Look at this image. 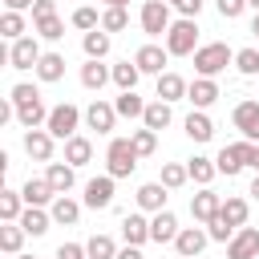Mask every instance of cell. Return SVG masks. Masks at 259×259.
Returning <instances> with one entry per match:
<instances>
[{
	"label": "cell",
	"mask_w": 259,
	"mask_h": 259,
	"mask_svg": "<svg viewBox=\"0 0 259 259\" xmlns=\"http://www.w3.org/2000/svg\"><path fill=\"white\" fill-rule=\"evenodd\" d=\"M12 259H36V255H12Z\"/></svg>",
	"instance_id": "obj_58"
},
{
	"label": "cell",
	"mask_w": 259,
	"mask_h": 259,
	"mask_svg": "<svg viewBox=\"0 0 259 259\" xmlns=\"http://www.w3.org/2000/svg\"><path fill=\"white\" fill-rule=\"evenodd\" d=\"M85 125H89V130H97V134H113V125H117V109H113L109 101L93 97V101H89V109H85Z\"/></svg>",
	"instance_id": "obj_10"
},
{
	"label": "cell",
	"mask_w": 259,
	"mask_h": 259,
	"mask_svg": "<svg viewBox=\"0 0 259 259\" xmlns=\"http://www.w3.org/2000/svg\"><path fill=\"white\" fill-rule=\"evenodd\" d=\"M219 4V16L223 20H235V16H243V8H247V0H214Z\"/></svg>",
	"instance_id": "obj_47"
},
{
	"label": "cell",
	"mask_w": 259,
	"mask_h": 259,
	"mask_svg": "<svg viewBox=\"0 0 259 259\" xmlns=\"http://www.w3.org/2000/svg\"><path fill=\"white\" fill-rule=\"evenodd\" d=\"M219 97H223V93H219V81H214V77H194L190 89H186V101H190L194 109H210Z\"/></svg>",
	"instance_id": "obj_12"
},
{
	"label": "cell",
	"mask_w": 259,
	"mask_h": 259,
	"mask_svg": "<svg viewBox=\"0 0 259 259\" xmlns=\"http://www.w3.org/2000/svg\"><path fill=\"white\" fill-rule=\"evenodd\" d=\"M105 81H113V65H101V61H85V65H81V85H85V89L97 93Z\"/></svg>",
	"instance_id": "obj_24"
},
{
	"label": "cell",
	"mask_w": 259,
	"mask_h": 259,
	"mask_svg": "<svg viewBox=\"0 0 259 259\" xmlns=\"http://www.w3.org/2000/svg\"><path fill=\"white\" fill-rule=\"evenodd\" d=\"M57 259H89V251H85V243H61Z\"/></svg>",
	"instance_id": "obj_48"
},
{
	"label": "cell",
	"mask_w": 259,
	"mask_h": 259,
	"mask_svg": "<svg viewBox=\"0 0 259 259\" xmlns=\"http://www.w3.org/2000/svg\"><path fill=\"white\" fill-rule=\"evenodd\" d=\"M101 4H105V8H125L130 0H101Z\"/></svg>",
	"instance_id": "obj_54"
},
{
	"label": "cell",
	"mask_w": 259,
	"mask_h": 259,
	"mask_svg": "<svg viewBox=\"0 0 259 259\" xmlns=\"http://www.w3.org/2000/svg\"><path fill=\"white\" fill-rule=\"evenodd\" d=\"M166 190H178V186H186L190 182V170L182 166V162H162V178H158Z\"/></svg>",
	"instance_id": "obj_37"
},
{
	"label": "cell",
	"mask_w": 259,
	"mask_h": 259,
	"mask_svg": "<svg viewBox=\"0 0 259 259\" xmlns=\"http://www.w3.org/2000/svg\"><path fill=\"white\" fill-rule=\"evenodd\" d=\"M202 45H198V20H190V16H178L174 24H170V32H166V53L170 57H194Z\"/></svg>",
	"instance_id": "obj_1"
},
{
	"label": "cell",
	"mask_w": 259,
	"mask_h": 259,
	"mask_svg": "<svg viewBox=\"0 0 259 259\" xmlns=\"http://www.w3.org/2000/svg\"><path fill=\"white\" fill-rule=\"evenodd\" d=\"M36 77L49 81V85L61 81V77H65V57H61V53H45V57L36 61Z\"/></svg>",
	"instance_id": "obj_32"
},
{
	"label": "cell",
	"mask_w": 259,
	"mask_h": 259,
	"mask_svg": "<svg viewBox=\"0 0 259 259\" xmlns=\"http://www.w3.org/2000/svg\"><path fill=\"white\" fill-rule=\"evenodd\" d=\"M138 77H142V69L134 65V61H117L113 65V85L125 93V89H138Z\"/></svg>",
	"instance_id": "obj_36"
},
{
	"label": "cell",
	"mask_w": 259,
	"mask_h": 259,
	"mask_svg": "<svg viewBox=\"0 0 259 259\" xmlns=\"http://www.w3.org/2000/svg\"><path fill=\"white\" fill-rule=\"evenodd\" d=\"M206 235H210L214 243H231V239H235V227H227L223 219H210V223H206Z\"/></svg>",
	"instance_id": "obj_46"
},
{
	"label": "cell",
	"mask_w": 259,
	"mask_h": 259,
	"mask_svg": "<svg viewBox=\"0 0 259 259\" xmlns=\"http://www.w3.org/2000/svg\"><path fill=\"white\" fill-rule=\"evenodd\" d=\"M182 130H186L190 142H210L214 138V121L206 117V109H190V117L182 121Z\"/></svg>",
	"instance_id": "obj_21"
},
{
	"label": "cell",
	"mask_w": 259,
	"mask_h": 259,
	"mask_svg": "<svg viewBox=\"0 0 259 259\" xmlns=\"http://www.w3.org/2000/svg\"><path fill=\"white\" fill-rule=\"evenodd\" d=\"M73 28H81V32H93V28H101V16H97V8L81 4V8L73 12Z\"/></svg>",
	"instance_id": "obj_41"
},
{
	"label": "cell",
	"mask_w": 259,
	"mask_h": 259,
	"mask_svg": "<svg viewBox=\"0 0 259 259\" xmlns=\"http://www.w3.org/2000/svg\"><path fill=\"white\" fill-rule=\"evenodd\" d=\"M20 227H24L28 235H45V231L53 227V214H49L45 206H24V214H20Z\"/></svg>",
	"instance_id": "obj_31"
},
{
	"label": "cell",
	"mask_w": 259,
	"mask_h": 259,
	"mask_svg": "<svg viewBox=\"0 0 259 259\" xmlns=\"http://www.w3.org/2000/svg\"><path fill=\"white\" fill-rule=\"evenodd\" d=\"M231 121H235V130H239L247 142L259 146V101H239L235 113H231Z\"/></svg>",
	"instance_id": "obj_8"
},
{
	"label": "cell",
	"mask_w": 259,
	"mask_h": 259,
	"mask_svg": "<svg viewBox=\"0 0 259 259\" xmlns=\"http://www.w3.org/2000/svg\"><path fill=\"white\" fill-rule=\"evenodd\" d=\"M166 57H170V53H166L162 45H142V49L134 53V65H138L142 73H154V77H162V73H166Z\"/></svg>",
	"instance_id": "obj_15"
},
{
	"label": "cell",
	"mask_w": 259,
	"mask_h": 259,
	"mask_svg": "<svg viewBox=\"0 0 259 259\" xmlns=\"http://www.w3.org/2000/svg\"><path fill=\"white\" fill-rule=\"evenodd\" d=\"M24 194L20 190H0V219L4 223H20V214H24Z\"/></svg>",
	"instance_id": "obj_30"
},
{
	"label": "cell",
	"mask_w": 259,
	"mask_h": 259,
	"mask_svg": "<svg viewBox=\"0 0 259 259\" xmlns=\"http://www.w3.org/2000/svg\"><path fill=\"white\" fill-rule=\"evenodd\" d=\"M20 194H24L28 206H53V202H57V190L49 186V178H28V182L20 186Z\"/></svg>",
	"instance_id": "obj_18"
},
{
	"label": "cell",
	"mask_w": 259,
	"mask_h": 259,
	"mask_svg": "<svg viewBox=\"0 0 259 259\" xmlns=\"http://www.w3.org/2000/svg\"><path fill=\"white\" fill-rule=\"evenodd\" d=\"M170 121H174L170 101H150V105H146V113H142V125H146V130H154V134H158V130H166Z\"/></svg>",
	"instance_id": "obj_27"
},
{
	"label": "cell",
	"mask_w": 259,
	"mask_h": 259,
	"mask_svg": "<svg viewBox=\"0 0 259 259\" xmlns=\"http://www.w3.org/2000/svg\"><path fill=\"white\" fill-rule=\"evenodd\" d=\"M89 158H93V142H89V138L77 134V138L65 142V162H69L73 170H77V166H89Z\"/></svg>",
	"instance_id": "obj_28"
},
{
	"label": "cell",
	"mask_w": 259,
	"mask_h": 259,
	"mask_svg": "<svg viewBox=\"0 0 259 259\" xmlns=\"http://www.w3.org/2000/svg\"><path fill=\"white\" fill-rule=\"evenodd\" d=\"M40 57H45V53H40L36 36H20V40H12V49H8V65H12V69H36Z\"/></svg>",
	"instance_id": "obj_9"
},
{
	"label": "cell",
	"mask_w": 259,
	"mask_h": 259,
	"mask_svg": "<svg viewBox=\"0 0 259 259\" xmlns=\"http://www.w3.org/2000/svg\"><path fill=\"white\" fill-rule=\"evenodd\" d=\"M146 105L150 101H142L134 89H125V93H117V101H113V109H117V117H142L146 113Z\"/></svg>",
	"instance_id": "obj_35"
},
{
	"label": "cell",
	"mask_w": 259,
	"mask_h": 259,
	"mask_svg": "<svg viewBox=\"0 0 259 259\" xmlns=\"http://www.w3.org/2000/svg\"><path fill=\"white\" fill-rule=\"evenodd\" d=\"M0 32H4L8 40H20V36H24V16H20V12H4V16H0Z\"/></svg>",
	"instance_id": "obj_43"
},
{
	"label": "cell",
	"mask_w": 259,
	"mask_h": 259,
	"mask_svg": "<svg viewBox=\"0 0 259 259\" xmlns=\"http://www.w3.org/2000/svg\"><path fill=\"white\" fill-rule=\"evenodd\" d=\"M186 170H190V178H194L198 186H210V182H214V174H219L214 158H202V154H194V158L186 162Z\"/></svg>",
	"instance_id": "obj_33"
},
{
	"label": "cell",
	"mask_w": 259,
	"mask_h": 259,
	"mask_svg": "<svg viewBox=\"0 0 259 259\" xmlns=\"http://www.w3.org/2000/svg\"><path fill=\"white\" fill-rule=\"evenodd\" d=\"M251 194H255V198H259V174H255V182H251Z\"/></svg>",
	"instance_id": "obj_56"
},
{
	"label": "cell",
	"mask_w": 259,
	"mask_h": 259,
	"mask_svg": "<svg viewBox=\"0 0 259 259\" xmlns=\"http://www.w3.org/2000/svg\"><path fill=\"white\" fill-rule=\"evenodd\" d=\"M219 206H223V198H219L210 186H202L198 194H190V214H194V223H210V219H219Z\"/></svg>",
	"instance_id": "obj_13"
},
{
	"label": "cell",
	"mask_w": 259,
	"mask_h": 259,
	"mask_svg": "<svg viewBox=\"0 0 259 259\" xmlns=\"http://www.w3.org/2000/svg\"><path fill=\"white\" fill-rule=\"evenodd\" d=\"M81 109L73 105V101H61V105H53V113H49V134L57 138V142H69V138H77V125H81Z\"/></svg>",
	"instance_id": "obj_4"
},
{
	"label": "cell",
	"mask_w": 259,
	"mask_h": 259,
	"mask_svg": "<svg viewBox=\"0 0 259 259\" xmlns=\"http://www.w3.org/2000/svg\"><path fill=\"white\" fill-rule=\"evenodd\" d=\"M251 150H255V142H231V146H223L219 150V158H214V166H219V174H227V178H235L243 166H251Z\"/></svg>",
	"instance_id": "obj_5"
},
{
	"label": "cell",
	"mask_w": 259,
	"mask_h": 259,
	"mask_svg": "<svg viewBox=\"0 0 259 259\" xmlns=\"http://www.w3.org/2000/svg\"><path fill=\"white\" fill-rule=\"evenodd\" d=\"M36 36H45V40H61V36H65V24H61V16L36 20Z\"/></svg>",
	"instance_id": "obj_44"
},
{
	"label": "cell",
	"mask_w": 259,
	"mask_h": 259,
	"mask_svg": "<svg viewBox=\"0 0 259 259\" xmlns=\"http://www.w3.org/2000/svg\"><path fill=\"white\" fill-rule=\"evenodd\" d=\"M113 174H97V178H89L85 182V206L89 210H105V206H113Z\"/></svg>",
	"instance_id": "obj_7"
},
{
	"label": "cell",
	"mask_w": 259,
	"mask_h": 259,
	"mask_svg": "<svg viewBox=\"0 0 259 259\" xmlns=\"http://www.w3.org/2000/svg\"><path fill=\"white\" fill-rule=\"evenodd\" d=\"M49 16H57V0H36L32 4V20H49Z\"/></svg>",
	"instance_id": "obj_50"
},
{
	"label": "cell",
	"mask_w": 259,
	"mask_h": 259,
	"mask_svg": "<svg viewBox=\"0 0 259 259\" xmlns=\"http://www.w3.org/2000/svg\"><path fill=\"white\" fill-rule=\"evenodd\" d=\"M101 28H105V32L130 28V12H125V8H105V12H101Z\"/></svg>",
	"instance_id": "obj_42"
},
{
	"label": "cell",
	"mask_w": 259,
	"mask_h": 259,
	"mask_svg": "<svg viewBox=\"0 0 259 259\" xmlns=\"http://www.w3.org/2000/svg\"><path fill=\"white\" fill-rule=\"evenodd\" d=\"M166 186L162 182H146V186H138V206L142 210H150V214H158V210H166Z\"/></svg>",
	"instance_id": "obj_23"
},
{
	"label": "cell",
	"mask_w": 259,
	"mask_h": 259,
	"mask_svg": "<svg viewBox=\"0 0 259 259\" xmlns=\"http://www.w3.org/2000/svg\"><path fill=\"white\" fill-rule=\"evenodd\" d=\"M186 89H190V81L186 77H178V73H162L158 77V101H182L186 97Z\"/></svg>",
	"instance_id": "obj_22"
},
{
	"label": "cell",
	"mask_w": 259,
	"mask_h": 259,
	"mask_svg": "<svg viewBox=\"0 0 259 259\" xmlns=\"http://www.w3.org/2000/svg\"><path fill=\"white\" fill-rule=\"evenodd\" d=\"M247 8H255V12H259V0H247Z\"/></svg>",
	"instance_id": "obj_57"
},
{
	"label": "cell",
	"mask_w": 259,
	"mask_h": 259,
	"mask_svg": "<svg viewBox=\"0 0 259 259\" xmlns=\"http://www.w3.org/2000/svg\"><path fill=\"white\" fill-rule=\"evenodd\" d=\"M130 142H134L138 158H150V154L158 150V134H154V130H146V125H142V130H134V134H130Z\"/></svg>",
	"instance_id": "obj_39"
},
{
	"label": "cell",
	"mask_w": 259,
	"mask_h": 259,
	"mask_svg": "<svg viewBox=\"0 0 259 259\" xmlns=\"http://www.w3.org/2000/svg\"><path fill=\"white\" fill-rule=\"evenodd\" d=\"M247 214H251V206H247V198H239V194H227L223 198V206H219V219L227 223V227H247Z\"/></svg>",
	"instance_id": "obj_19"
},
{
	"label": "cell",
	"mask_w": 259,
	"mask_h": 259,
	"mask_svg": "<svg viewBox=\"0 0 259 259\" xmlns=\"http://www.w3.org/2000/svg\"><path fill=\"white\" fill-rule=\"evenodd\" d=\"M134 170H138V150H134V142H130V138H113L109 150H105V174L130 178Z\"/></svg>",
	"instance_id": "obj_3"
},
{
	"label": "cell",
	"mask_w": 259,
	"mask_h": 259,
	"mask_svg": "<svg viewBox=\"0 0 259 259\" xmlns=\"http://www.w3.org/2000/svg\"><path fill=\"white\" fill-rule=\"evenodd\" d=\"M206 243H210V235H206L202 227H182V231H178V239H174V251H178V255H186V259H198Z\"/></svg>",
	"instance_id": "obj_14"
},
{
	"label": "cell",
	"mask_w": 259,
	"mask_h": 259,
	"mask_svg": "<svg viewBox=\"0 0 259 259\" xmlns=\"http://www.w3.org/2000/svg\"><path fill=\"white\" fill-rule=\"evenodd\" d=\"M36 97H40V89L28 85V81H20V85H12V97H8V101H12V105H28V101H36Z\"/></svg>",
	"instance_id": "obj_45"
},
{
	"label": "cell",
	"mask_w": 259,
	"mask_h": 259,
	"mask_svg": "<svg viewBox=\"0 0 259 259\" xmlns=\"http://www.w3.org/2000/svg\"><path fill=\"white\" fill-rule=\"evenodd\" d=\"M227 65H235V53H231L223 40H210V45H202V49L194 53V73H198V77H219Z\"/></svg>",
	"instance_id": "obj_2"
},
{
	"label": "cell",
	"mask_w": 259,
	"mask_h": 259,
	"mask_svg": "<svg viewBox=\"0 0 259 259\" xmlns=\"http://www.w3.org/2000/svg\"><path fill=\"white\" fill-rule=\"evenodd\" d=\"M227 259H259V231L255 227H239L235 239L227 243Z\"/></svg>",
	"instance_id": "obj_11"
},
{
	"label": "cell",
	"mask_w": 259,
	"mask_h": 259,
	"mask_svg": "<svg viewBox=\"0 0 259 259\" xmlns=\"http://www.w3.org/2000/svg\"><path fill=\"white\" fill-rule=\"evenodd\" d=\"M235 69L243 77H259V49H239L235 53Z\"/></svg>",
	"instance_id": "obj_40"
},
{
	"label": "cell",
	"mask_w": 259,
	"mask_h": 259,
	"mask_svg": "<svg viewBox=\"0 0 259 259\" xmlns=\"http://www.w3.org/2000/svg\"><path fill=\"white\" fill-rule=\"evenodd\" d=\"M24 235H28V231H24L20 223H4V227H0V251H4V255H20Z\"/></svg>",
	"instance_id": "obj_34"
},
{
	"label": "cell",
	"mask_w": 259,
	"mask_h": 259,
	"mask_svg": "<svg viewBox=\"0 0 259 259\" xmlns=\"http://www.w3.org/2000/svg\"><path fill=\"white\" fill-rule=\"evenodd\" d=\"M251 170H255V174H259V146H255V150H251Z\"/></svg>",
	"instance_id": "obj_53"
},
{
	"label": "cell",
	"mask_w": 259,
	"mask_h": 259,
	"mask_svg": "<svg viewBox=\"0 0 259 259\" xmlns=\"http://www.w3.org/2000/svg\"><path fill=\"white\" fill-rule=\"evenodd\" d=\"M138 20H142V32H146V36H166V32H170V24H174V20H170V4H166V0H146Z\"/></svg>",
	"instance_id": "obj_6"
},
{
	"label": "cell",
	"mask_w": 259,
	"mask_h": 259,
	"mask_svg": "<svg viewBox=\"0 0 259 259\" xmlns=\"http://www.w3.org/2000/svg\"><path fill=\"white\" fill-rule=\"evenodd\" d=\"M117 259H146V255H142V247H121Z\"/></svg>",
	"instance_id": "obj_52"
},
{
	"label": "cell",
	"mask_w": 259,
	"mask_h": 259,
	"mask_svg": "<svg viewBox=\"0 0 259 259\" xmlns=\"http://www.w3.org/2000/svg\"><path fill=\"white\" fill-rule=\"evenodd\" d=\"M178 219H174V210H158L154 219H150V243H174L178 239Z\"/></svg>",
	"instance_id": "obj_17"
},
{
	"label": "cell",
	"mask_w": 259,
	"mask_h": 259,
	"mask_svg": "<svg viewBox=\"0 0 259 259\" xmlns=\"http://www.w3.org/2000/svg\"><path fill=\"white\" fill-rule=\"evenodd\" d=\"M45 178H49V186H53L57 194H69V190H73V166H69V162H49Z\"/></svg>",
	"instance_id": "obj_29"
},
{
	"label": "cell",
	"mask_w": 259,
	"mask_h": 259,
	"mask_svg": "<svg viewBox=\"0 0 259 259\" xmlns=\"http://www.w3.org/2000/svg\"><path fill=\"white\" fill-rule=\"evenodd\" d=\"M251 32H255V36H259V12H255V20H251Z\"/></svg>",
	"instance_id": "obj_55"
},
{
	"label": "cell",
	"mask_w": 259,
	"mask_h": 259,
	"mask_svg": "<svg viewBox=\"0 0 259 259\" xmlns=\"http://www.w3.org/2000/svg\"><path fill=\"white\" fill-rule=\"evenodd\" d=\"M85 251H89V259H117V243L109 235H93L85 243Z\"/></svg>",
	"instance_id": "obj_38"
},
{
	"label": "cell",
	"mask_w": 259,
	"mask_h": 259,
	"mask_svg": "<svg viewBox=\"0 0 259 259\" xmlns=\"http://www.w3.org/2000/svg\"><path fill=\"white\" fill-rule=\"evenodd\" d=\"M36 0H4V12H24V8H32Z\"/></svg>",
	"instance_id": "obj_51"
},
{
	"label": "cell",
	"mask_w": 259,
	"mask_h": 259,
	"mask_svg": "<svg viewBox=\"0 0 259 259\" xmlns=\"http://www.w3.org/2000/svg\"><path fill=\"white\" fill-rule=\"evenodd\" d=\"M81 49H85L89 61H105V57H109V32H105V28L85 32V36H81Z\"/></svg>",
	"instance_id": "obj_26"
},
{
	"label": "cell",
	"mask_w": 259,
	"mask_h": 259,
	"mask_svg": "<svg viewBox=\"0 0 259 259\" xmlns=\"http://www.w3.org/2000/svg\"><path fill=\"white\" fill-rule=\"evenodd\" d=\"M174 259H186V255H174Z\"/></svg>",
	"instance_id": "obj_59"
},
{
	"label": "cell",
	"mask_w": 259,
	"mask_h": 259,
	"mask_svg": "<svg viewBox=\"0 0 259 259\" xmlns=\"http://www.w3.org/2000/svg\"><path fill=\"white\" fill-rule=\"evenodd\" d=\"M121 239H125V247L150 243V219H146V214H125V219H121Z\"/></svg>",
	"instance_id": "obj_20"
},
{
	"label": "cell",
	"mask_w": 259,
	"mask_h": 259,
	"mask_svg": "<svg viewBox=\"0 0 259 259\" xmlns=\"http://www.w3.org/2000/svg\"><path fill=\"white\" fill-rule=\"evenodd\" d=\"M49 214H53V223L73 227V223L81 219V202H77V198H69V194H57V202L49 206Z\"/></svg>",
	"instance_id": "obj_25"
},
{
	"label": "cell",
	"mask_w": 259,
	"mask_h": 259,
	"mask_svg": "<svg viewBox=\"0 0 259 259\" xmlns=\"http://www.w3.org/2000/svg\"><path fill=\"white\" fill-rule=\"evenodd\" d=\"M53 134L49 130H24V154L36 162H53Z\"/></svg>",
	"instance_id": "obj_16"
},
{
	"label": "cell",
	"mask_w": 259,
	"mask_h": 259,
	"mask_svg": "<svg viewBox=\"0 0 259 259\" xmlns=\"http://www.w3.org/2000/svg\"><path fill=\"white\" fill-rule=\"evenodd\" d=\"M170 8H178L182 16H190V20H198V12H202V0H166Z\"/></svg>",
	"instance_id": "obj_49"
}]
</instances>
